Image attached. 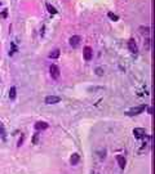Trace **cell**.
<instances>
[{"label": "cell", "instance_id": "obj_1", "mask_svg": "<svg viewBox=\"0 0 155 174\" xmlns=\"http://www.w3.org/2000/svg\"><path fill=\"white\" fill-rule=\"evenodd\" d=\"M147 104H140V106H136V107H132L127 111V115L128 116H134V115H140V113H142L143 111L146 110Z\"/></svg>", "mask_w": 155, "mask_h": 174}, {"label": "cell", "instance_id": "obj_2", "mask_svg": "<svg viewBox=\"0 0 155 174\" xmlns=\"http://www.w3.org/2000/svg\"><path fill=\"white\" fill-rule=\"evenodd\" d=\"M49 72H51L52 79H54V80H57V79L59 77V75H61L57 65H51V67H49Z\"/></svg>", "mask_w": 155, "mask_h": 174}, {"label": "cell", "instance_id": "obj_3", "mask_svg": "<svg viewBox=\"0 0 155 174\" xmlns=\"http://www.w3.org/2000/svg\"><path fill=\"white\" fill-rule=\"evenodd\" d=\"M133 135H134V138H137V139H142V138L146 137V130L143 129V128H134Z\"/></svg>", "mask_w": 155, "mask_h": 174}, {"label": "cell", "instance_id": "obj_4", "mask_svg": "<svg viewBox=\"0 0 155 174\" xmlns=\"http://www.w3.org/2000/svg\"><path fill=\"white\" fill-rule=\"evenodd\" d=\"M83 57H84V59L87 62H89L90 59L93 58V50L90 47H85L84 49H83Z\"/></svg>", "mask_w": 155, "mask_h": 174}, {"label": "cell", "instance_id": "obj_5", "mask_svg": "<svg viewBox=\"0 0 155 174\" xmlns=\"http://www.w3.org/2000/svg\"><path fill=\"white\" fill-rule=\"evenodd\" d=\"M80 41H81V37L80 36H79V35H74V36L70 37L69 43H70V45L73 48H78L79 45H80Z\"/></svg>", "mask_w": 155, "mask_h": 174}, {"label": "cell", "instance_id": "obj_6", "mask_svg": "<svg viewBox=\"0 0 155 174\" xmlns=\"http://www.w3.org/2000/svg\"><path fill=\"white\" fill-rule=\"evenodd\" d=\"M59 101H61V98L57 97V96H48V97H45V99H44V102L47 104H56V103H58Z\"/></svg>", "mask_w": 155, "mask_h": 174}, {"label": "cell", "instance_id": "obj_7", "mask_svg": "<svg viewBox=\"0 0 155 174\" xmlns=\"http://www.w3.org/2000/svg\"><path fill=\"white\" fill-rule=\"evenodd\" d=\"M128 49H129L131 53H133V54H137L138 48H137V44H136V41H134L133 39L128 40Z\"/></svg>", "mask_w": 155, "mask_h": 174}, {"label": "cell", "instance_id": "obj_8", "mask_svg": "<svg viewBox=\"0 0 155 174\" xmlns=\"http://www.w3.org/2000/svg\"><path fill=\"white\" fill-rule=\"evenodd\" d=\"M116 161H118V165L120 166V169H124L125 168V157L123 156V155H118L116 156Z\"/></svg>", "mask_w": 155, "mask_h": 174}, {"label": "cell", "instance_id": "obj_9", "mask_svg": "<svg viewBox=\"0 0 155 174\" xmlns=\"http://www.w3.org/2000/svg\"><path fill=\"white\" fill-rule=\"evenodd\" d=\"M48 124L45 123V121H37L35 124V129L36 130H45V129H48Z\"/></svg>", "mask_w": 155, "mask_h": 174}, {"label": "cell", "instance_id": "obj_10", "mask_svg": "<svg viewBox=\"0 0 155 174\" xmlns=\"http://www.w3.org/2000/svg\"><path fill=\"white\" fill-rule=\"evenodd\" d=\"M79 161H80V155L79 153H73L71 155V157H70V164L71 165H76Z\"/></svg>", "mask_w": 155, "mask_h": 174}, {"label": "cell", "instance_id": "obj_11", "mask_svg": "<svg viewBox=\"0 0 155 174\" xmlns=\"http://www.w3.org/2000/svg\"><path fill=\"white\" fill-rule=\"evenodd\" d=\"M0 138L3 139V141H7V130H5V126L3 123H0Z\"/></svg>", "mask_w": 155, "mask_h": 174}, {"label": "cell", "instance_id": "obj_12", "mask_svg": "<svg viewBox=\"0 0 155 174\" xmlns=\"http://www.w3.org/2000/svg\"><path fill=\"white\" fill-rule=\"evenodd\" d=\"M16 96H17V89H16V86H12V88L9 89V99L14 101L16 99Z\"/></svg>", "mask_w": 155, "mask_h": 174}, {"label": "cell", "instance_id": "obj_13", "mask_svg": "<svg viewBox=\"0 0 155 174\" xmlns=\"http://www.w3.org/2000/svg\"><path fill=\"white\" fill-rule=\"evenodd\" d=\"M138 31H140L141 35H143V34L149 35V34H150V27H149V26H141V27L138 28Z\"/></svg>", "mask_w": 155, "mask_h": 174}, {"label": "cell", "instance_id": "obj_14", "mask_svg": "<svg viewBox=\"0 0 155 174\" xmlns=\"http://www.w3.org/2000/svg\"><path fill=\"white\" fill-rule=\"evenodd\" d=\"M59 49H54L53 52H51L49 53V58H52V59H56V58H58L59 57Z\"/></svg>", "mask_w": 155, "mask_h": 174}, {"label": "cell", "instance_id": "obj_15", "mask_svg": "<svg viewBox=\"0 0 155 174\" xmlns=\"http://www.w3.org/2000/svg\"><path fill=\"white\" fill-rule=\"evenodd\" d=\"M47 9H48V12L51 13V14H56V13H57V9H56L54 7H52L51 4H47Z\"/></svg>", "mask_w": 155, "mask_h": 174}, {"label": "cell", "instance_id": "obj_16", "mask_svg": "<svg viewBox=\"0 0 155 174\" xmlns=\"http://www.w3.org/2000/svg\"><path fill=\"white\" fill-rule=\"evenodd\" d=\"M107 16H109V18H110V20H111V21H114V22H115V21H119V17H118V16H116V14H114V13H111V12H110V13H109V14H107Z\"/></svg>", "mask_w": 155, "mask_h": 174}, {"label": "cell", "instance_id": "obj_17", "mask_svg": "<svg viewBox=\"0 0 155 174\" xmlns=\"http://www.w3.org/2000/svg\"><path fill=\"white\" fill-rule=\"evenodd\" d=\"M96 74L98 75V76H102V75H103V70H102L101 67H97V69H96Z\"/></svg>", "mask_w": 155, "mask_h": 174}, {"label": "cell", "instance_id": "obj_18", "mask_svg": "<svg viewBox=\"0 0 155 174\" xmlns=\"http://www.w3.org/2000/svg\"><path fill=\"white\" fill-rule=\"evenodd\" d=\"M23 141H25V135L22 134V135H21V138L18 139V145H17V146H18V147H21V146H22V143H23Z\"/></svg>", "mask_w": 155, "mask_h": 174}, {"label": "cell", "instance_id": "obj_19", "mask_svg": "<svg viewBox=\"0 0 155 174\" xmlns=\"http://www.w3.org/2000/svg\"><path fill=\"white\" fill-rule=\"evenodd\" d=\"M37 137H39V134H37V133L34 134V138H32V145H36V143H37Z\"/></svg>", "mask_w": 155, "mask_h": 174}, {"label": "cell", "instance_id": "obj_20", "mask_svg": "<svg viewBox=\"0 0 155 174\" xmlns=\"http://www.w3.org/2000/svg\"><path fill=\"white\" fill-rule=\"evenodd\" d=\"M7 16H8V10L4 9V10L1 12V17H3V18H7Z\"/></svg>", "mask_w": 155, "mask_h": 174}, {"label": "cell", "instance_id": "obj_21", "mask_svg": "<svg viewBox=\"0 0 155 174\" xmlns=\"http://www.w3.org/2000/svg\"><path fill=\"white\" fill-rule=\"evenodd\" d=\"M147 108V107H146ZM147 112H149V115H151V113H153V107H149L147 108Z\"/></svg>", "mask_w": 155, "mask_h": 174}]
</instances>
